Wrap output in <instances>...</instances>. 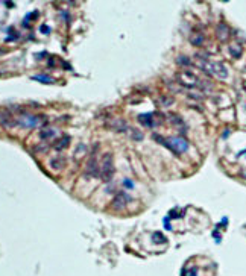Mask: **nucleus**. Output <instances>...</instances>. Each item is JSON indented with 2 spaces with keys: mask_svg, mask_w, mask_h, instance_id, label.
I'll list each match as a JSON object with an SVG mask.
<instances>
[{
  "mask_svg": "<svg viewBox=\"0 0 246 276\" xmlns=\"http://www.w3.org/2000/svg\"><path fill=\"white\" fill-rule=\"evenodd\" d=\"M154 140L158 141L160 144L166 146L169 150H172L175 155H181L184 152H187L188 149V143L187 140H184L182 137H170V138H164L158 134H154Z\"/></svg>",
  "mask_w": 246,
  "mask_h": 276,
  "instance_id": "f257e3e1",
  "label": "nucleus"
},
{
  "mask_svg": "<svg viewBox=\"0 0 246 276\" xmlns=\"http://www.w3.org/2000/svg\"><path fill=\"white\" fill-rule=\"evenodd\" d=\"M198 58H199V65H201V68L204 72H207L213 76H217L219 79H226L228 70L222 62H214V61H210V59H204L201 56H198Z\"/></svg>",
  "mask_w": 246,
  "mask_h": 276,
  "instance_id": "f03ea898",
  "label": "nucleus"
},
{
  "mask_svg": "<svg viewBox=\"0 0 246 276\" xmlns=\"http://www.w3.org/2000/svg\"><path fill=\"white\" fill-rule=\"evenodd\" d=\"M176 81L178 84H181L184 88H188V90H193V88H204V82L196 76L193 75L191 72H181L176 75Z\"/></svg>",
  "mask_w": 246,
  "mask_h": 276,
  "instance_id": "7ed1b4c3",
  "label": "nucleus"
},
{
  "mask_svg": "<svg viewBox=\"0 0 246 276\" xmlns=\"http://www.w3.org/2000/svg\"><path fill=\"white\" fill-rule=\"evenodd\" d=\"M100 179L105 182L112 181L114 176V163H112V155L111 153H105L102 156V164H100Z\"/></svg>",
  "mask_w": 246,
  "mask_h": 276,
  "instance_id": "20e7f679",
  "label": "nucleus"
},
{
  "mask_svg": "<svg viewBox=\"0 0 246 276\" xmlns=\"http://www.w3.org/2000/svg\"><path fill=\"white\" fill-rule=\"evenodd\" d=\"M41 117L40 116H34V114H21V116L17 119V125L23 126V128H35L41 123Z\"/></svg>",
  "mask_w": 246,
  "mask_h": 276,
  "instance_id": "39448f33",
  "label": "nucleus"
},
{
  "mask_svg": "<svg viewBox=\"0 0 246 276\" xmlns=\"http://www.w3.org/2000/svg\"><path fill=\"white\" fill-rule=\"evenodd\" d=\"M131 202V197L125 193V191H120L116 194L114 200L111 202V208L116 210V211H120V210H125V206Z\"/></svg>",
  "mask_w": 246,
  "mask_h": 276,
  "instance_id": "423d86ee",
  "label": "nucleus"
},
{
  "mask_svg": "<svg viewBox=\"0 0 246 276\" xmlns=\"http://www.w3.org/2000/svg\"><path fill=\"white\" fill-rule=\"evenodd\" d=\"M85 176L87 178H99L100 176V169L97 164V159L94 155H91V158L88 159V163L85 166Z\"/></svg>",
  "mask_w": 246,
  "mask_h": 276,
  "instance_id": "0eeeda50",
  "label": "nucleus"
},
{
  "mask_svg": "<svg viewBox=\"0 0 246 276\" xmlns=\"http://www.w3.org/2000/svg\"><path fill=\"white\" fill-rule=\"evenodd\" d=\"M157 116H158V112L140 114V116H138V122H140V125H143L144 128H155V126L158 125V122H157Z\"/></svg>",
  "mask_w": 246,
  "mask_h": 276,
  "instance_id": "6e6552de",
  "label": "nucleus"
},
{
  "mask_svg": "<svg viewBox=\"0 0 246 276\" xmlns=\"http://www.w3.org/2000/svg\"><path fill=\"white\" fill-rule=\"evenodd\" d=\"M0 125L6 129H11L14 126H17V120L12 117V114L8 111H2L0 112Z\"/></svg>",
  "mask_w": 246,
  "mask_h": 276,
  "instance_id": "1a4fd4ad",
  "label": "nucleus"
},
{
  "mask_svg": "<svg viewBox=\"0 0 246 276\" xmlns=\"http://www.w3.org/2000/svg\"><path fill=\"white\" fill-rule=\"evenodd\" d=\"M55 134H56V131L53 128H43L40 131V138L41 140H52L55 137Z\"/></svg>",
  "mask_w": 246,
  "mask_h": 276,
  "instance_id": "9d476101",
  "label": "nucleus"
},
{
  "mask_svg": "<svg viewBox=\"0 0 246 276\" xmlns=\"http://www.w3.org/2000/svg\"><path fill=\"white\" fill-rule=\"evenodd\" d=\"M68 143H70V137H67V135H65V137H62V138H61V141H58V143L53 146V149H55V150H58V152H61L62 149H65V147L68 146Z\"/></svg>",
  "mask_w": 246,
  "mask_h": 276,
  "instance_id": "9b49d317",
  "label": "nucleus"
},
{
  "mask_svg": "<svg viewBox=\"0 0 246 276\" xmlns=\"http://www.w3.org/2000/svg\"><path fill=\"white\" fill-rule=\"evenodd\" d=\"M65 163V159L61 156H58V158H52L50 159V169H53V170H59L61 167H62V164Z\"/></svg>",
  "mask_w": 246,
  "mask_h": 276,
  "instance_id": "f8f14e48",
  "label": "nucleus"
},
{
  "mask_svg": "<svg viewBox=\"0 0 246 276\" xmlns=\"http://www.w3.org/2000/svg\"><path fill=\"white\" fill-rule=\"evenodd\" d=\"M32 79H34V81H37V82H41V84H53V82H55V79H53V78L46 76V75H35Z\"/></svg>",
  "mask_w": 246,
  "mask_h": 276,
  "instance_id": "ddd939ff",
  "label": "nucleus"
},
{
  "mask_svg": "<svg viewBox=\"0 0 246 276\" xmlns=\"http://www.w3.org/2000/svg\"><path fill=\"white\" fill-rule=\"evenodd\" d=\"M111 128H114L116 131H122V132H125L126 129H128V125L123 122V120H114L112 123H111Z\"/></svg>",
  "mask_w": 246,
  "mask_h": 276,
  "instance_id": "4468645a",
  "label": "nucleus"
},
{
  "mask_svg": "<svg viewBox=\"0 0 246 276\" xmlns=\"http://www.w3.org/2000/svg\"><path fill=\"white\" fill-rule=\"evenodd\" d=\"M191 44H194V46H202V43H204V35L202 34H199V32H194L193 35H191Z\"/></svg>",
  "mask_w": 246,
  "mask_h": 276,
  "instance_id": "2eb2a0df",
  "label": "nucleus"
},
{
  "mask_svg": "<svg viewBox=\"0 0 246 276\" xmlns=\"http://www.w3.org/2000/svg\"><path fill=\"white\" fill-rule=\"evenodd\" d=\"M152 241L154 243H167V238H164V235L161 234V232H155L154 234V237H152Z\"/></svg>",
  "mask_w": 246,
  "mask_h": 276,
  "instance_id": "dca6fc26",
  "label": "nucleus"
},
{
  "mask_svg": "<svg viewBox=\"0 0 246 276\" xmlns=\"http://www.w3.org/2000/svg\"><path fill=\"white\" fill-rule=\"evenodd\" d=\"M158 100H160V102H163L161 105H164V106H170L172 103H173V99L169 97V96H161Z\"/></svg>",
  "mask_w": 246,
  "mask_h": 276,
  "instance_id": "f3484780",
  "label": "nucleus"
},
{
  "mask_svg": "<svg viewBox=\"0 0 246 276\" xmlns=\"http://www.w3.org/2000/svg\"><path fill=\"white\" fill-rule=\"evenodd\" d=\"M131 137H132V140H135V141H140L141 138H143L141 132H138L137 129H132V131H131Z\"/></svg>",
  "mask_w": 246,
  "mask_h": 276,
  "instance_id": "a211bd4d",
  "label": "nucleus"
},
{
  "mask_svg": "<svg viewBox=\"0 0 246 276\" xmlns=\"http://www.w3.org/2000/svg\"><path fill=\"white\" fill-rule=\"evenodd\" d=\"M182 276H198V269L193 267L190 270H184L182 272Z\"/></svg>",
  "mask_w": 246,
  "mask_h": 276,
  "instance_id": "6ab92c4d",
  "label": "nucleus"
},
{
  "mask_svg": "<svg viewBox=\"0 0 246 276\" xmlns=\"http://www.w3.org/2000/svg\"><path fill=\"white\" fill-rule=\"evenodd\" d=\"M122 185L125 187V188H128V190H131V188H134V182H132L131 179H123Z\"/></svg>",
  "mask_w": 246,
  "mask_h": 276,
  "instance_id": "aec40b11",
  "label": "nucleus"
},
{
  "mask_svg": "<svg viewBox=\"0 0 246 276\" xmlns=\"http://www.w3.org/2000/svg\"><path fill=\"white\" fill-rule=\"evenodd\" d=\"M176 61H178V64H184V65H188V64H190L188 58H185V56H179Z\"/></svg>",
  "mask_w": 246,
  "mask_h": 276,
  "instance_id": "412c9836",
  "label": "nucleus"
},
{
  "mask_svg": "<svg viewBox=\"0 0 246 276\" xmlns=\"http://www.w3.org/2000/svg\"><path fill=\"white\" fill-rule=\"evenodd\" d=\"M230 50L234 53V58H238V56H240V50H238L237 47H234V46H231V47H230Z\"/></svg>",
  "mask_w": 246,
  "mask_h": 276,
  "instance_id": "4be33fe9",
  "label": "nucleus"
},
{
  "mask_svg": "<svg viewBox=\"0 0 246 276\" xmlns=\"http://www.w3.org/2000/svg\"><path fill=\"white\" fill-rule=\"evenodd\" d=\"M41 32H43V34H49V32H50V28L46 26V25H43V26H41Z\"/></svg>",
  "mask_w": 246,
  "mask_h": 276,
  "instance_id": "5701e85b",
  "label": "nucleus"
},
{
  "mask_svg": "<svg viewBox=\"0 0 246 276\" xmlns=\"http://www.w3.org/2000/svg\"><path fill=\"white\" fill-rule=\"evenodd\" d=\"M164 228L169 229V231H172V226H170V223L167 222V219H164Z\"/></svg>",
  "mask_w": 246,
  "mask_h": 276,
  "instance_id": "b1692460",
  "label": "nucleus"
},
{
  "mask_svg": "<svg viewBox=\"0 0 246 276\" xmlns=\"http://www.w3.org/2000/svg\"><path fill=\"white\" fill-rule=\"evenodd\" d=\"M34 150H47V146H35Z\"/></svg>",
  "mask_w": 246,
  "mask_h": 276,
  "instance_id": "393cba45",
  "label": "nucleus"
}]
</instances>
